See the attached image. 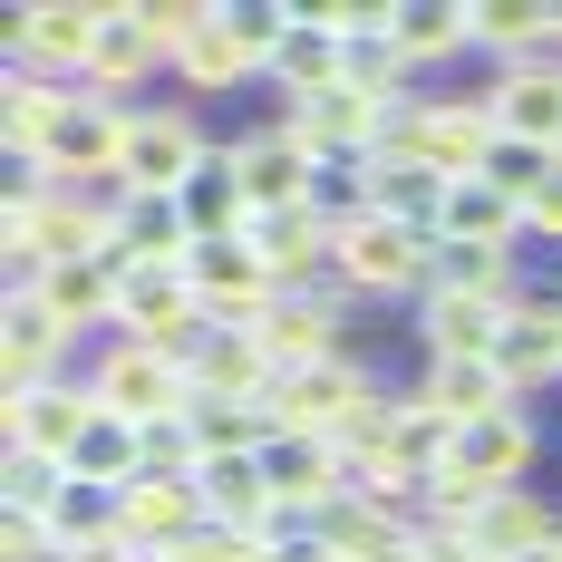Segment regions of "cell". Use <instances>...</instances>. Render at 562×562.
<instances>
[{
	"label": "cell",
	"instance_id": "obj_30",
	"mask_svg": "<svg viewBox=\"0 0 562 562\" xmlns=\"http://www.w3.org/2000/svg\"><path fill=\"white\" fill-rule=\"evenodd\" d=\"M262 78H281V108H311V98L339 88V40L330 30H301V10H291V40H281V58Z\"/></svg>",
	"mask_w": 562,
	"mask_h": 562
},
{
	"label": "cell",
	"instance_id": "obj_2",
	"mask_svg": "<svg viewBox=\"0 0 562 562\" xmlns=\"http://www.w3.org/2000/svg\"><path fill=\"white\" fill-rule=\"evenodd\" d=\"M427 262H437V233L397 224V214H359L339 224V291L349 301H427Z\"/></svg>",
	"mask_w": 562,
	"mask_h": 562
},
{
	"label": "cell",
	"instance_id": "obj_16",
	"mask_svg": "<svg viewBox=\"0 0 562 562\" xmlns=\"http://www.w3.org/2000/svg\"><path fill=\"white\" fill-rule=\"evenodd\" d=\"M485 98H495V126H505V136H524V146H562V58L495 68Z\"/></svg>",
	"mask_w": 562,
	"mask_h": 562
},
{
	"label": "cell",
	"instance_id": "obj_23",
	"mask_svg": "<svg viewBox=\"0 0 562 562\" xmlns=\"http://www.w3.org/2000/svg\"><path fill=\"white\" fill-rule=\"evenodd\" d=\"M437 243H475V252H524V204H514V194H495L485 175H475V184H447Z\"/></svg>",
	"mask_w": 562,
	"mask_h": 562
},
{
	"label": "cell",
	"instance_id": "obj_6",
	"mask_svg": "<svg viewBox=\"0 0 562 562\" xmlns=\"http://www.w3.org/2000/svg\"><path fill=\"white\" fill-rule=\"evenodd\" d=\"M233 184H243V204H252V224H272V214H301L311 194H321V166L291 146V126H252V136H233Z\"/></svg>",
	"mask_w": 562,
	"mask_h": 562
},
{
	"label": "cell",
	"instance_id": "obj_19",
	"mask_svg": "<svg viewBox=\"0 0 562 562\" xmlns=\"http://www.w3.org/2000/svg\"><path fill=\"white\" fill-rule=\"evenodd\" d=\"M505 301H475V291H427L417 301V339H427V359H495V339H505Z\"/></svg>",
	"mask_w": 562,
	"mask_h": 562
},
{
	"label": "cell",
	"instance_id": "obj_15",
	"mask_svg": "<svg viewBox=\"0 0 562 562\" xmlns=\"http://www.w3.org/2000/svg\"><path fill=\"white\" fill-rule=\"evenodd\" d=\"M407 397H417L427 417H447L456 437L514 407V389H505V369H495V359H427V379H417Z\"/></svg>",
	"mask_w": 562,
	"mask_h": 562
},
{
	"label": "cell",
	"instance_id": "obj_22",
	"mask_svg": "<svg viewBox=\"0 0 562 562\" xmlns=\"http://www.w3.org/2000/svg\"><path fill=\"white\" fill-rule=\"evenodd\" d=\"M389 40L407 49V68H447L475 49V0H389Z\"/></svg>",
	"mask_w": 562,
	"mask_h": 562
},
{
	"label": "cell",
	"instance_id": "obj_21",
	"mask_svg": "<svg viewBox=\"0 0 562 562\" xmlns=\"http://www.w3.org/2000/svg\"><path fill=\"white\" fill-rule=\"evenodd\" d=\"M116 262H126V272H184V262H194V224H184V204L136 194V204L116 214Z\"/></svg>",
	"mask_w": 562,
	"mask_h": 562
},
{
	"label": "cell",
	"instance_id": "obj_39",
	"mask_svg": "<svg viewBox=\"0 0 562 562\" xmlns=\"http://www.w3.org/2000/svg\"><path fill=\"white\" fill-rule=\"evenodd\" d=\"M524 243H562V175L543 194H524Z\"/></svg>",
	"mask_w": 562,
	"mask_h": 562
},
{
	"label": "cell",
	"instance_id": "obj_3",
	"mask_svg": "<svg viewBox=\"0 0 562 562\" xmlns=\"http://www.w3.org/2000/svg\"><path fill=\"white\" fill-rule=\"evenodd\" d=\"M116 10H98V0H30V10H10L0 30H10V68H30V78H58V68H78L88 78V58H98V40H108Z\"/></svg>",
	"mask_w": 562,
	"mask_h": 562
},
{
	"label": "cell",
	"instance_id": "obj_17",
	"mask_svg": "<svg viewBox=\"0 0 562 562\" xmlns=\"http://www.w3.org/2000/svg\"><path fill=\"white\" fill-rule=\"evenodd\" d=\"M0 379H10V397L68 379V330H58L30 291H10V321H0Z\"/></svg>",
	"mask_w": 562,
	"mask_h": 562
},
{
	"label": "cell",
	"instance_id": "obj_42",
	"mask_svg": "<svg viewBox=\"0 0 562 562\" xmlns=\"http://www.w3.org/2000/svg\"><path fill=\"white\" fill-rule=\"evenodd\" d=\"M146 562H194V553H184V543H175V553H146Z\"/></svg>",
	"mask_w": 562,
	"mask_h": 562
},
{
	"label": "cell",
	"instance_id": "obj_34",
	"mask_svg": "<svg viewBox=\"0 0 562 562\" xmlns=\"http://www.w3.org/2000/svg\"><path fill=\"white\" fill-rule=\"evenodd\" d=\"M553 146H524V136H495V156H485V184H495V194H514V204H524V194H543V184H553Z\"/></svg>",
	"mask_w": 562,
	"mask_h": 562
},
{
	"label": "cell",
	"instance_id": "obj_37",
	"mask_svg": "<svg viewBox=\"0 0 562 562\" xmlns=\"http://www.w3.org/2000/svg\"><path fill=\"white\" fill-rule=\"evenodd\" d=\"M0 495H10V514H49L58 495H68V465H49V456H10V465H0Z\"/></svg>",
	"mask_w": 562,
	"mask_h": 562
},
{
	"label": "cell",
	"instance_id": "obj_7",
	"mask_svg": "<svg viewBox=\"0 0 562 562\" xmlns=\"http://www.w3.org/2000/svg\"><path fill=\"white\" fill-rule=\"evenodd\" d=\"M204 156H214V146H204V126H194V108H136V136H126V194H184V184H194V175H204Z\"/></svg>",
	"mask_w": 562,
	"mask_h": 562
},
{
	"label": "cell",
	"instance_id": "obj_41",
	"mask_svg": "<svg viewBox=\"0 0 562 562\" xmlns=\"http://www.w3.org/2000/svg\"><path fill=\"white\" fill-rule=\"evenodd\" d=\"M68 562H146V553H136V543L116 533V543H98V553H68Z\"/></svg>",
	"mask_w": 562,
	"mask_h": 562
},
{
	"label": "cell",
	"instance_id": "obj_25",
	"mask_svg": "<svg viewBox=\"0 0 562 562\" xmlns=\"http://www.w3.org/2000/svg\"><path fill=\"white\" fill-rule=\"evenodd\" d=\"M427 291H475V301H505V311L533 301V291H524V252H475V243H437Z\"/></svg>",
	"mask_w": 562,
	"mask_h": 562
},
{
	"label": "cell",
	"instance_id": "obj_35",
	"mask_svg": "<svg viewBox=\"0 0 562 562\" xmlns=\"http://www.w3.org/2000/svg\"><path fill=\"white\" fill-rule=\"evenodd\" d=\"M126 20H136V30L166 49V68H175V58H184V40L214 20V0H126Z\"/></svg>",
	"mask_w": 562,
	"mask_h": 562
},
{
	"label": "cell",
	"instance_id": "obj_40",
	"mask_svg": "<svg viewBox=\"0 0 562 562\" xmlns=\"http://www.w3.org/2000/svg\"><path fill=\"white\" fill-rule=\"evenodd\" d=\"M281 562H339V553L321 543V533H291V543H281Z\"/></svg>",
	"mask_w": 562,
	"mask_h": 562
},
{
	"label": "cell",
	"instance_id": "obj_13",
	"mask_svg": "<svg viewBox=\"0 0 562 562\" xmlns=\"http://www.w3.org/2000/svg\"><path fill=\"white\" fill-rule=\"evenodd\" d=\"M184 379H194V397H233V407H272V389H281L272 349L252 330H204V349L184 359Z\"/></svg>",
	"mask_w": 562,
	"mask_h": 562
},
{
	"label": "cell",
	"instance_id": "obj_12",
	"mask_svg": "<svg viewBox=\"0 0 562 562\" xmlns=\"http://www.w3.org/2000/svg\"><path fill=\"white\" fill-rule=\"evenodd\" d=\"M359 389H369V369H359L349 349H339V359H321V369H291V379L272 389V427H281V437H330Z\"/></svg>",
	"mask_w": 562,
	"mask_h": 562
},
{
	"label": "cell",
	"instance_id": "obj_31",
	"mask_svg": "<svg viewBox=\"0 0 562 562\" xmlns=\"http://www.w3.org/2000/svg\"><path fill=\"white\" fill-rule=\"evenodd\" d=\"M146 68H166V49H156V40H146L126 10H116L108 40H98V58H88V98H116V108H126V98L146 88Z\"/></svg>",
	"mask_w": 562,
	"mask_h": 562
},
{
	"label": "cell",
	"instance_id": "obj_20",
	"mask_svg": "<svg viewBox=\"0 0 562 562\" xmlns=\"http://www.w3.org/2000/svg\"><path fill=\"white\" fill-rule=\"evenodd\" d=\"M495 369H505L514 407H524V397H543V389L562 379V321H553V301H543V291H533V301L505 321V339H495Z\"/></svg>",
	"mask_w": 562,
	"mask_h": 562
},
{
	"label": "cell",
	"instance_id": "obj_11",
	"mask_svg": "<svg viewBox=\"0 0 562 562\" xmlns=\"http://www.w3.org/2000/svg\"><path fill=\"white\" fill-rule=\"evenodd\" d=\"M495 98L475 88V98H427V156L417 166L427 175H447V184H475L485 175V156H495Z\"/></svg>",
	"mask_w": 562,
	"mask_h": 562
},
{
	"label": "cell",
	"instance_id": "obj_38",
	"mask_svg": "<svg viewBox=\"0 0 562 562\" xmlns=\"http://www.w3.org/2000/svg\"><path fill=\"white\" fill-rule=\"evenodd\" d=\"M417 562H485L475 524H417Z\"/></svg>",
	"mask_w": 562,
	"mask_h": 562
},
{
	"label": "cell",
	"instance_id": "obj_26",
	"mask_svg": "<svg viewBox=\"0 0 562 562\" xmlns=\"http://www.w3.org/2000/svg\"><path fill=\"white\" fill-rule=\"evenodd\" d=\"M68 108H78V98H68L58 78H30V68H10V88H0V136H10V156L30 166V156L49 146L58 126H68Z\"/></svg>",
	"mask_w": 562,
	"mask_h": 562
},
{
	"label": "cell",
	"instance_id": "obj_9",
	"mask_svg": "<svg viewBox=\"0 0 562 562\" xmlns=\"http://www.w3.org/2000/svg\"><path fill=\"white\" fill-rule=\"evenodd\" d=\"M214 514L194 495V475H136L126 495H116V533L136 543V553H175V543H194Z\"/></svg>",
	"mask_w": 562,
	"mask_h": 562
},
{
	"label": "cell",
	"instance_id": "obj_8",
	"mask_svg": "<svg viewBox=\"0 0 562 562\" xmlns=\"http://www.w3.org/2000/svg\"><path fill=\"white\" fill-rule=\"evenodd\" d=\"M262 349H272V369L291 379V369H321V359H339V339H349V291H281L272 321H262Z\"/></svg>",
	"mask_w": 562,
	"mask_h": 562
},
{
	"label": "cell",
	"instance_id": "obj_14",
	"mask_svg": "<svg viewBox=\"0 0 562 562\" xmlns=\"http://www.w3.org/2000/svg\"><path fill=\"white\" fill-rule=\"evenodd\" d=\"M262 475H272V495L301 514V524H321V514L349 495V465H339L330 437H272V447H262Z\"/></svg>",
	"mask_w": 562,
	"mask_h": 562
},
{
	"label": "cell",
	"instance_id": "obj_4",
	"mask_svg": "<svg viewBox=\"0 0 562 562\" xmlns=\"http://www.w3.org/2000/svg\"><path fill=\"white\" fill-rule=\"evenodd\" d=\"M116 339H146L166 349L175 369L204 349V301L184 272H116Z\"/></svg>",
	"mask_w": 562,
	"mask_h": 562
},
{
	"label": "cell",
	"instance_id": "obj_43",
	"mask_svg": "<svg viewBox=\"0 0 562 562\" xmlns=\"http://www.w3.org/2000/svg\"><path fill=\"white\" fill-rule=\"evenodd\" d=\"M553 58H562V0H553Z\"/></svg>",
	"mask_w": 562,
	"mask_h": 562
},
{
	"label": "cell",
	"instance_id": "obj_18",
	"mask_svg": "<svg viewBox=\"0 0 562 562\" xmlns=\"http://www.w3.org/2000/svg\"><path fill=\"white\" fill-rule=\"evenodd\" d=\"M252 252H262V272L281 291H321V262H339V224L330 214H272V224H252Z\"/></svg>",
	"mask_w": 562,
	"mask_h": 562
},
{
	"label": "cell",
	"instance_id": "obj_36",
	"mask_svg": "<svg viewBox=\"0 0 562 562\" xmlns=\"http://www.w3.org/2000/svg\"><path fill=\"white\" fill-rule=\"evenodd\" d=\"M224 30H233L252 58H262V68H272L281 40H291V0H224Z\"/></svg>",
	"mask_w": 562,
	"mask_h": 562
},
{
	"label": "cell",
	"instance_id": "obj_10",
	"mask_svg": "<svg viewBox=\"0 0 562 562\" xmlns=\"http://www.w3.org/2000/svg\"><path fill=\"white\" fill-rule=\"evenodd\" d=\"M0 427H10V456H49V465H68L78 437L98 427V397L78 389V379H58V389L10 397V407H0Z\"/></svg>",
	"mask_w": 562,
	"mask_h": 562
},
{
	"label": "cell",
	"instance_id": "obj_1",
	"mask_svg": "<svg viewBox=\"0 0 562 562\" xmlns=\"http://www.w3.org/2000/svg\"><path fill=\"white\" fill-rule=\"evenodd\" d=\"M78 389L98 397V417H126V427H166V417L194 407V379L175 369L166 349H146V339H108Z\"/></svg>",
	"mask_w": 562,
	"mask_h": 562
},
{
	"label": "cell",
	"instance_id": "obj_24",
	"mask_svg": "<svg viewBox=\"0 0 562 562\" xmlns=\"http://www.w3.org/2000/svg\"><path fill=\"white\" fill-rule=\"evenodd\" d=\"M30 301H40L68 339H88L98 321L116 330V262H58V272H40V291H30Z\"/></svg>",
	"mask_w": 562,
	"mask_h": 562
},
{
	"label": "cell",
	"instance_id": "obj_29",
	"mask_svg": "<svg viewBox=\"0 0 562 562\" xmlns=\"http://www.w3.org/2000/svg\"><path fill=\"white\" fill-rule=\"evenodd\" d=\"M475 543H485V562H514V553H533V543H562V514L533 485H505L495 505L475 514Z\"/></svg>",
	"mask_w": 562,
	"mask_h": 562
},
{
	"label": "cell",
	"instance_id": "obj_28",
	"mask_svg": "<svg viewBox=\"0 0 562 562\" xmlns=\"http://www.w3.org/2000/svg\"><path fill=\"white\" fill-rule=\"evenodd\" d=\"M456 456H465L485 485H524V475H533V456H543V427H533L524 407H505V417L465 427V437H456Z\"/></svg>",
	"mask_w": 562,
	"mask_h": 562
},
{
	"label": "cell",
	"instance_id": "obj_32",
	"mask_svg": "<svg viewBox=\"0 0 562 562\" xmlns=\"http://www.w3.org/2000/svg\"><path fill=\"white\" fill-rule=\"evenodd\" d=\"M407 78H417V68H407V49H397L389 30H359V40L339 49V88H359V98H379V108L407 98Z\"/></svg>",
	"mask_w": 562,
	"mask_h": 562
},
{
	"label": "cell",
	"instance_id": "obj_33",
	"mask_svg": "<svg viewBox=\"0 0 562 562\" xmlns=\"http://www.w3.org/2000/svg\"><path fill=\"white\" fill-rule=\"evenodd\" d=\"M40 524H49L58 562H68V553H98V543H116V495H108V485H68Z\"/></svg>",
	"mask_w": 562,
	"mask_h": 562
},
{
	"label": "cell",
	"instance_id": "obj_27",
	"mask_svg": "<svg viewBox=\"0 0 562 562\" xmlns=\"http://www.w3.org/2000/svg\"><path fill=\"white\" fill-rule=\"evenodd\" d=\"M175 78H184V98H233L243 78H262V58H252V49H243V40L224 30V0H214V20H204V30L184 40Z\"/></svg>",
	"mask_w": 562,
	"mask_h": 562
},
{
	"label": "cell",
	"instance_id": "obj_5",
	"mask_svg": "<svg viewBox=\"0 0 562 562\" xmlns=\"http://www.w3.org/2000/svg\"><path fill=\"white\" fill-rule=\"evenodd\" d=\"M184 281H194V301H204V330H262L272 301H281V281L262 272L252 243H194Z\"/></svg>",
	"mask_w": 562,
	"mask_h": 562
}]
</instances>
